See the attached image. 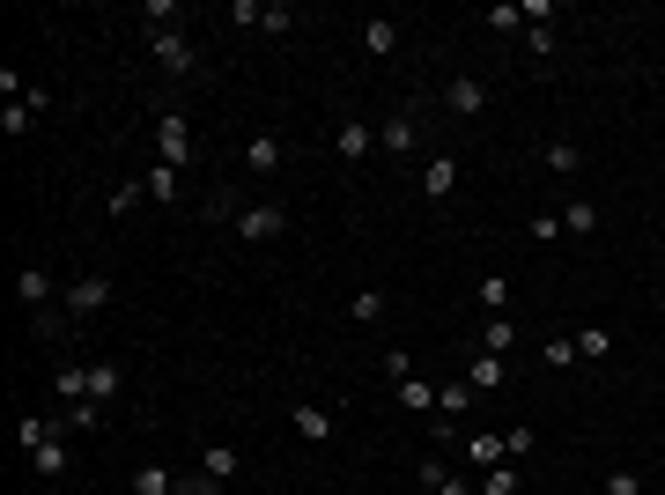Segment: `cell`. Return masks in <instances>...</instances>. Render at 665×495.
<instances>
[{
    "instance_id": "1",
    "label": "cell",
    "mask_w": 665,
    "mask_h": 495,
    "mask_svg": "<svg viewBox=\"0 0 665 495\" xmlns=\"http://www.w3.org/2000/svg\"><path fill=\"white\" fill-rule=\"evenodd\" d=\"M237 237H244V244H274V237H289V207H281V200H252V207L237 215Z\"/></svg>"
},
{
    "instance_id": "2",
    "label": "cell",
    "mask_w": 665,
    "mask_h": 495,
    "mask_svg": "<svg viewBox=\"0 0 665 495\" xmlns=\"http://www.w3.org/2000/svg\"><path fill=\"white\" fill-rule=\"evenodd\" d=\"M156 156H163L170 170H185V163L200 156V148H193V126H185V111H163V119H156Z\"/></svg>"
},
{
    "instance_id": "3",
    "label": "cell",
    "mask_w": 665,
    "mask_h": 495,
    "mask_svg": "<svg viewBox=\"0 0 665 495\" xmlns=\"http://www.w3.org/2000/svg\"><path fill=\"white\" fill-rule=\"evenodd\" d=\"M111 303V274H74L67 281V318H97Z\"/></svg>"
},
{
    "instance_id": "4",
    "label": "cell",
    "mask_w": 665,
    "mask_h": 495,
    "mask_svg": "<svg viewBox=\"0 0 665 495\" xmlns=\"http://www.w3.org/2000/svg\"><path fill=\"white\" fill-rule=\"evenodd\" d=\"M444 104H451V119H481V111H488V82H481V74H451Z\"/></svg>"
},
{
    "instance_id": "5",
    "label": "cell",
    "mask_w": 665,
    "mask_h": 495,
    "mask_svg": "<svg viewBox=\"0 0 665 495\" xmlns=\"http://www.w3.org/2000/svg\"><path fill=\"white\" fill-rule=\"evenodd\" d=\"M148 52H156V67L163 74H193L200 60H193V45H185L178 30H148Z\"/></svg>"
},
{
    "instance_id": "6",
    "label": "cell",
    "mask_w": 665,
    "mask_h": 495,
    "mask_svg": "<svg viewBox=\"0 0 665 495\" xmlns=\"http://www.w3.org/2000/svg\"><path fill=\"white\" fill-rule=\"evenodd\" d=\"M414 141H422L414 111H392V119H385V133H377V148H385V156H414Z\"/></svg>"
},
{
    "instance_id": "7",
    "label": "cell",
    "mask_w": 665,
    "mask_h": 495,
    "mask_svg": "<svg viewBox=\"0 0 665 495\" xmlns=\"http://www.w3.org/2000/svg\"><path fill=\"white\" fill-rule=\"evenodd\" d=\"M370 148H377V141H370L363 119H340V126H333V156H340V163H363Z\"/></svg>"
},
{
    "instance_id": "8",
    "label": "cell",
    "mask_w": 665,
    "mask_h": 495,
    "mask_svg": "<svg viewBox=\"0 0 665 495\" xmlns=\"http://www.w3.org/2000/svg\"><path fill=\"white\" fill-rule=\"evenodd\" d=\"M67 459H74V451H67V436H60V429H52V436H45V444H37V451H30V466H37V473H45V481H60V473H67Z\"/></svg>"
},
{
    "instance_id": "9",
    "label": "cell",
    "mask_w": 665,
    "mask_h": 495,
    "mask_svg": "<svg viewBox=\"0 0 665 495\" xmlns=\"http://www.w3.org/2000/svg\"><path fill=\"white\" fill-rule=\"evenodd\" d=\"M244 163H252V178H274V170H281V163H289V148H281V141H274V133H259V141H252V148H244Z\"/></svg>"
},
{
    "instance_id": "10",
    "label": "cell",
    "mask_w": 665,
    "mask_h": 495,
    "mask_svg": "<svg viewBox=\"0 0 665 495\" xmlns=\"http://www.w3.org/2000/svg\"><path fill=\"white\" fill-rule=\"evenodd\" d=\"M510 459V436H466V466H481V473H496Z\"/></svg>"
},
{
    "instance_id": "11",
    "label": "cell",
    "mask_w": 665,
    "mask_h": 495,
    "mask_svg": "<svg viewBox=\"0 0 665 495\" xmlns=\"http://www.w3.org/2000/svg\"><path fill=\"white\" fill-rule=\"evenodd\" d=\"M422 193H429V200H451V193H459V163H451V156H429Z\"/></svg>"
},
{
    "instance_id": "12",
    "label": "cell",
    "mask_w": 665,
    "mask_h": 495,
    "mask_svg": "<svg viewBox=\"0 0 665 495\" xmlns=\"http://www.w3.org/2000/svg\"><path fill=\"white\" fill-rule=\"evenodd\" d=\"M466 385H473V392H503V385H510L503 355H473V363H466Z\"/></svg>"
},
{
    "instance_id": "13",
    "label": "cell",
    "mask_w": 665,
    "mask_h": 495,
    "mask_svg": "<svg viewBox=\"0 0 665 495\" xmlns=\"http://www.w3.org/2000/svg\"><path fill=\"white\" fill-rule=\"evenodd\" d=\"M237 466H244V459H237L230 444H207V451H200V473H207V481H222V488L237 481Z\"/></svg>"
},
{
    "instance_id": "14",
    "label": "cell",
    "mask_w": 665,
    "mask_h": 495,
    "mask_svg": "<svg viewBox=\"0 0 665 495\" xmlns=\"http://www.w3.org/2000/svg\"><path fill=\"white\" fill-rule=\"evenodd\" d=\"M15 296H23L30 311H45V303H52V274H45V266H23V274H15Z\"/></svg>"
},
{
    "instance_id": "15",
    "label": "cell",
    "mask_w": 665,
    "mask_h": 495,
    "mask_svg": "<svg viewBox=\"0 0 665 495\" xmlns=\"http://www.w3.org/2000/svg\"><path fill=\"white\" fill-rule=\"evenodd\" d=\"M74 429H104V399H74V407H60V436Z\"/></svg>"
},
{
    "instance_id": "16",
    "label": "cell",
    "mask_w": 665,
    "mask_h": 495,
    "mask_svg": "<svg viewBox=\"0 0 665 495\" xmlns=\"http://www.w3.org/2000/svg\"><path fill=\"white\" fill-rule=\"evenodd\" d=\"M119 385H126L119 363H89V399H104V407H111V399H119Z\"/></svg>"
},
{
    "instance_id": "17",
    "label": "cell",
    "mask_w": 665,
    "mask_h": 495,
    "mask_svg": "<svg viewBox=\"0 0 665 495\" xmlns=\"http://www.w3.org/2000/svg\"><path fill=\"white\" fill-rule=\"evenodd\" d=\"M592 230H599V207L592 200H569L562 207V237H592Z\"/></svg>"
},
{
    "instance_id": "18",
    "label": "cell",
    "mask_w": 665,
    "mask_h": 495,
    "mask_svg": "<svg viewBox=\"0 0 665 495\" xmlns=\"http://www.w3.org/2000/svg\"><path fill=\"white\" fill-rule=\"evenodd\" d=\"M363 52L370 60H392L399 52V23H363Z\"/></svg>"
},
{
    "instance_id": "19",
    "label": "cell",
    "mask_w": 665,
    "mask_h": 495,
    "mask_svg": "<svg viewBox=\"0 0 665 495\" xmlns=\"http://www.w3.org/2000/svg\"><path fill=\"white\" fill-rule=\"evenodd\" d=\"M547 170H555V178H577V170H584V148H577V141H547Z\"/></svg>"
},
{
    "instance_id": "20",
    "label": "cell",
    "mask_w": 665,
    "mask_h": 495,
    "mask_svg": "<svg viewBox=\"0 0 665 495\" xmlns=\"http://www.w3.org/2000/svg\"><path fill=\"white\" fill-rule=\"evenodd\" d=\"M133 495H178V473L170 466H141L133 473Z\"/></svg>"
},
{
    "instance_id": "21",
    "label": "cell",
    "mask_w": 665,
    "mask_h": 495,
    "mask_svg": "<svg viewBox=\"0 0 665 495\" xmlns=\"http://www.w3.org/2000/svg\"><path fill=\"white\" fill-rule=\"evenodd\" d=\"M518 348V326L510 318H488V333H481V355H510Z\"/></svg>"
},
{
    "instance_id": "22",
    "label": "cell",
    "mask_w": 665,
    "mask_h": 495,
    "mask_svg": "<svg viewBox=\"0 0 665 495\" xmlns=\"http://www.w3.org/2000/svg\"><path fill=\"white\" fill-rule=\"evenodd\" d=\"M259 30H266V37H289V30H296V8H289V0H266Z\"/></svg>"
},
{
    "instance_id": "23",
    "label": "cell",
    "mask_w": 665,
    "mask_h": 495,
    "mask_svg": "<svg viewBox=\"0 0 665 495\" xmlns=\"http://www.w3.org/2000/svg\"><path fill=\"white\" fill-rule=\"evenodd\" d=\"M296 429L311 436V444H326V436H333V414H326V407H296Z\"/></svg>"
},
{
    "instance_id": "24",
    "label": "cell",
    "mask_w": 665,
    "mask_h": 495,
    "mask_svg": "<svg viewBox=\"0 0 665 495\" xmlns=\"http://www.w3.org/2000/svg\"><path fill=\"white\" fill-rule=\"evenodd\" d=\"M481 311H488V318H503V311H510V281H503V274H488V281H481Z\"/></svg>"
},
{
    "instance_id": "25",
    "label": "cell",
    "mask_w": 665,
    "mask_h": 495,
    "mask_svg": "<svg viewBox=\"0 0 665 495\" xmlns=\"http://www.w3.org/2000/svg\"><path fill=\"white\" fill-rule=\"evenodd\" d=\"M429 385H422V377H399V407H407V414H429Z\"/></svg>"
},
{
    "instance_id": "26",
    "label": "cell",
    "mask_w": 665,
    "mask_h": 495,
    "mask_svg": "<svg viewBox=\"0 0 665 495\" xmlns=\"http://www.w3.org/2000/svg\"><path fill=\"white\" fill-rule=\"evenodd\" d=\"M436 407H444L451 422H459V414L473 407V385H466V377H459V385H444V392H436Z\"/></svg>"
},
{
    "instance_id": "27",
    "label": "cell",
    "mask_w": 665,
    "mask_h": 495,
    "mask_svg": "<svg viewBox=\"0 0 665 495\" xmlns=\"http://www.w3.org/2000/svg\"><path fill=\"white\" fill-rule=\"evenodd\" d=\"M141 185H148V200H170V193H178V170H170V163H156Z\"/></svg>"
},
{
    "instance_id": "28",
    "label": "cell",
    "mask_w": 665,
    "mask_h": 495,
    "mask_svg": "<svg viewBox=\"0 0 665 495\" xmlns=\"http://www.w3.org/2000/svg\"><path fill=\"white\" fill-rule=\"evenodd\" d=\"M30 119H37L30 104H8V111H0V133H8V141H23V133H30Z\"/></svg>"
},
{
    "instance_id": "29",
    "label": "cell",
    "mask_w": 665,
    "mask_h": 495,
    "mask_svg": "<svg viewBox=\"0 0 665 495\" xmlns=\"http://www.w3.org/2000/svg\"><path fill=\"white\" fill-rule=\"evenodd\" d=\"M348 318H363V326H370V318H385V289H363V296L348 303Z\"/></svg>"
},
{
    "instance_id": "30",
    "label": "cell",
    "mask_w": 665,
    "mask_h": 495,
    "mask_svg": "<svg viewBox=\"0 0 665 495\" xmlns=\"http://www.w3.org/2000/svg\"><path fill=\"white\" fill-rule=\"evenodd\" d=\"M52 429H60V422H37V414H30V422H15V444H23V451H37Z\"/></svg>"
},
{
    "instance_id": "31",
    "label": "cell",
    "mask_w": 665,
    "mask_h": 495,
    "mask_svg": "<svg viewBox=\"0 0 665 495\" xmlns=\"http://www.w3.org/2000/svg\"><path fill=\"white\" fill-rule=\"evenodd\" d=\"M606 495H643V473L636 466H614V473H606Z\"/></svg>"
},
{
    "instance_id": "32",
    "label": "cell",
    "mask_w": 665,
    "mask_h": 495,
    "mask_svg": "<svg viewBox=\"0 0 665 495\" xmlns=\"http://www.w3.org/2000/svg\"><path fill=\"white\" fill-rule=\"evenodd\" d=\"M141 15H148V30H170L178 23V0H141Z\"/></svg>"
},
{
    "instance_id": "33",
    "label": "cell",
    "mask_w": 665,
    "mask_h": 495,
    "mask_svg": "<svg viewBox=\"0 0 665 495\" xmlns=\"http://www.w3.org/2000/svg\"><path fill=\"white\" fill-rule=\"evenodd\" d=\"M569 363H584L577 340H547V370H569Z\"/></svg>"
},
{
    "instance_id": "34",
    "label": "cell",
    "mask_w": 665,
    "mask_h": 495,
    "mask_svg": "<svg viewBox=\"0 0 665 495\" xmlns=\"http://www.w3.org/2000/svg\"><path fill=\"white\" fill-rule=\"evenodd\" d=\"M444 481H451V466H444V459H436V451H429V459H422V495H436Z\"/></svg>"
},
{
    "instance_id": "35",
    "label": "cell",
    "mask_w": 665,
    "mask_h": 495,
    "mask_svg": "<svg viewBox=\"0 0 665 495\" xmlns=\"http://www.w3.org/2000/svg\"><path fill=\"white\" fill-rule=\"evenodd\" d=\"M525 45L547 60V52H555V23H525Z\"/></svg>"
},
{
    "instance_id": "36",
    "label": "cell",
    "mask_w": 665,
    "mask_h": 495,
    "mask_svg": "<svg viewBox=\"0 0 665 495\" xmlns=\"http://www.w3.org/2000/svg\"><path fill=\"white\" fill-rule=\"evenodd\" d=\"M141 200H148V185H119V193H111V215H133Z\"/></svg>"
},
{
    "instance_id": "37",
    "label": "cell",
    "mask_w": 665,
    "mask_h": 495,
    "mask_svg": "<svg viewBox=\"0 0 665 495\" xmlns=\"http://www.w3.org/2000/svg\"><path fill=\"white\" fill-rule=\"evenodd\" d=\"M606 348H614V340H606V326H584V333H577V355H606Z\"/></svg>"
},
{
    "instance_id": "38",
    "label": "cell",
    "mask_w": 665,
    "mask_h": 495,
    "mask_svg": "<svg viewBox=\"0 0 665 495\" xmlns=\"http://www.w3.org/2000/svg\"><path fill=\"white\" fill-rule=\"evenodd\" d=\"M481 495H518V473H510V466H496V473L481 481Z\"/></svg>"
},
{
    "instance_id": "39",
    "label": "cell",
    "mask_w": 665,
    "mask_h": 495,
    "mask_svg": "<svg viewBox=\"0 0 665 495\" xmlns=\"http://www.w3.org/2000/svg\"><path fill=\"white\" fill-rule=\"evenodd\" d=\"M488 30H525V8H488Z\"/></svg>"
},
{
    "instance_id": "40",
    "label": "cell",
    "mask_w": 665,
    "mask_h": 495,
    "mask_svg": "<svg viewBox=\"0 0 665 495\" xmlns=\"http://www.w3.org/2000/svg\"><path fill=\"white\" fill-rule=\"evenodd\" d=\"M178 495H222V481H207V473H200V481H178Z\"/></svg>"
},
{
    "instance_id": "41",
    "label": "cell",
    "mask_w": 665,
    "mask_h": 495,
    "mask_svg": "<svg viewBox=\"0 0 665 495\" xmlns=\"http://www.w3.org/2000/svg\"><path fill=\"white\" fill-rule=\"evenodd\" d=\"M436 495H481V488H473V481H466V473H451V481H444V488H436Z\"/></svg>"
}]
</instances>
